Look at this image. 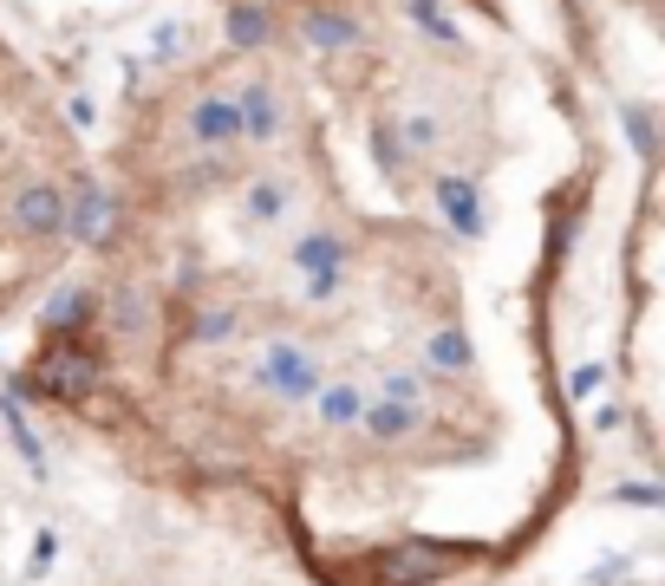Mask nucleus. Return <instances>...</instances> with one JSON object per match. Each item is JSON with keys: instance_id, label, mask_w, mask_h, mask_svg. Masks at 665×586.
Returning a JSON list of instances; mask_svg holds the SVG:
<instances>
[{"instance_id": "14", "label": "nucleus", "mask_w": 665, "mask_h": 586, "mask_svg": "<svg viewBox=\"0 0 665 586\" xmlns=\"http://www.w3.org/2000/svg\"><path fill=\"white\" fill-rule=\"evenodd\" d=\"M0 417H7V437H13V449H20V463H27L33 476H47V449H40V437H33V424L20 417V397H0Z\"/></svg>"}, {"instance_id": "6", "label": "nucleus", "mask_w": 665, "mask_h": 586, "mask_svg": "<svg viewBox=\"0 0 665 586\" xmlns=\"http://www.w3.org/2000/svg\"><path fill=\"white\" fill-rule=\"evenodd\" d=\"M183 131H190V144H203V150H222V144H235L242 138V124H235V98H197L190 104V118H183Z\"/></svg>"}, {"instance_id": "28", "label": "nucleus", "mask_w": 665, "mask_h": 586, "mask_svg": "<svg viewBox=\"0 0 665 586\" xmlns=\"http://www.w3.org/2000/svg\"><path fill=\"white\" fill-rule=\"evenodd\" d=\"M601 385H607V372H601V365H581V372L567 378V391H574V397H594Z\"/></svg>"}, {"instance_id": "9", "label": "nucleus", "mask_w": 665, "mask_h": 586, "mask_svg": "<svg viewBox=\"0 0 665 586\" xmlns=\"http://www.w3.org/2000/svg\"><path fill=\"white\" fill-rule=\"evenodd\" d=\"M301 40L320 52H340V47H359L365 40V27H359L353 13H340V7H320V13H308L301 20Z\"/></svg>"}, {"instance_id": "13", "label": "nucleus", "mask_w": 665, "mask_h": 586, "mask_svg": "<svg viewBox=\"0 0 665 586\" xmlns=\"http://www.w3.org/2000/svg\"><path fill=\"white\" fill-rule=\"evenodd\" d=\"M405 7V20L424 33V40H437V47H457V13L444 7V0H399Z\"/></svg>"}, {"instance_id": "12", "label": "nucleus", "mask_w": 665, "mask_h": 586, "mask_svg": "<svg viewBox=\"0 0 665 586\" xmlns=\"http://www.w3.org/2000/svg\"><path fill=\"white\" fill-rule=\"evenodd\" d=\"M359 424H365L379 443H399V437H411V431H417V411H411V404H392V397H379V404H365V411H359Z\"/></svg>"}, {"instance_id": "17", "label": "nucleus", "mask_w": 665, "mask_h": 586, "mask_svg": "<svg viewBox=\"0 0 665 586\" xmlns=\"http://www.w3.org/2000/svg\"><path fill=\"white\" fill-rule=\"evenodd\" d=\"M470 358H476V352H470V340H463L457 326H437V333H431V365H437V372H470Z\"/></svg>"}, {"instance_id": "24", "label": "nucleus", "mask_w": 665, "mask_h": 586, "mask_svg": "<svg viewBox=\"0 0 665 586\" xmlns=\"http://www.w3.org/2000/svg\"><path fill=\"white\" fill-rule=\"evenodd\" d=\"M346 287V267H320V274H308V300H333V293Z\"/></svg>"}, {"instance_id": "16", "label": "nucleus", "mask_w": 665, "mask_h": 586, "mask_svg": "<svg viewBox=\"0 0 665 586\" xmlns=\"http://www.w3.org/2000/svg\"><path fill=\"white\" fill-rule=\"evenodd\" d=\"M144 320H151V300H144V287H118V306H111V333L138 340V333H144Z\"/></svg>"}, {"instance_id": "29", "label": "nucleus", "mask_w": 665, "mask_h": 586, "mask_svg": "<svg viewBox=\"0 0 665 586\" xmlns=\"http://www.w3.org/2000/svg\"><path fill=\"white\" fill-rule=\"evenodd\" d=\"M66 118H72L79 131H92V118H99V111H92V98H72V104H66Z\"/></svg>"}, {"instance_id": "21", "label": "nucleus", "mask_w": 665, "mask_h": 586, "mask_svg": "<svg viewBox=\"0 0 665 586\" xmlns=\"http://www.w3.org/2000/svg\"><path fill=\"white\" fill-rule=\"evenodd\" d=\"M52 560H59V535H52V528H40V535H33V547H27V580H47Z\"/></svg>"}, {"instance_id": "7", "label": "nucleus", "mask_w": 665, "mask_h": 586, "mask_svg": "<svg viewBox=\"0 0 665 586\" xmlns=\"http://www.w3.org/2000/svg\"><path fill=\"white\" fill-rule=\"evenodd\" d=\"M437 190V209H444V222L457 229V235H483V190H476V176H437L431 183Z\"/></svg>"}, {"instance_id": "4", "label": "nucleus", "mask_w": 665, "mask_h": 586, "mask_svg": "<svg viewBox=\"0 0 665 586\" xmlns=\"http://www.w3.org/2000/svg\"><path fill=\"white\" fill-rule=\"evenodd\" d=\"M235 124H242L249 144H274V138H281V98H274L268 79H249V85L235 92Z\"/></svg>"}, {"instance_id": "8", "label": "nucleus", "mask_w": 665, "mask_h": 586, "mask_svg": "<svg viewBox=\"0 0 665 586\" xmlns=\"http://www.w3.org/2000/svg\"><path fill=\"white\" fill-rule=\"evenodd\" d=\"M444 567H451V554H431L424 540H405V547H385V554H379V574H385V580H405V586L437 580Z\"/></svg>"}, {"instance_id": "23", "label": "nucleus", "mask_w": 665, "mask_h": 586, "mask_svg": "<svg viewBox=\"0 0 665 586\" xmlns=\"http://www.w3.org/2000/svg\"><path fill=\"white\" fill-rule=\"evenodd\" d=\"M626 138H633V150H639V156H653V111H646V104H633V111H626Z\"/></svg>"}, {"instance_id": "1", "label": "nucleus", "mask_w": 665, "mask_h": 586, "mask_svg": "<svg viewBox=\"0 0 665 586\" xmlns=\"http://www.w3.org/2000/svg\"><path fill=\"white\" fill-rule=\"evenodd\" d=\"M261 385L274 391V397H288V404H308L326 378H320V365H313L301 345H268V358H261Z\"/></svg>"}, {"instance_id": "19", "label": "nucleus", "mask_w": 665, "mask_h": 586, "mask_svg": "<svg viewBox=\"0 0 665 586\" xmlns=\"http://www.w3.org/2000/svg\"><path fill=\"white\" fill-rule=\"evenodd\" d=\"M229 333H235V306H203L190 320V340H203V345H222Z\"/></svg>"}, {"instance_id": "5", "label": "nucleus", "mask_w": 665, "mask_h": 586, "mask_svg": "<svg viewBox=\"0 0 665 586\" xmlns=\"http://www.w3.org/2000/svg\"><path fill=\"white\" fill-rule=\"evenodd\" d=\"M59 222H66V195H59V183H27V190L13 195V229L20 235H59Z\"/></svg>"}, {"instance_id": "22", "label": "nucleus", "mask_w": 665, "mask_h": 586, "mask_svg": "<svg viewBox=\"0 0 665 586\" xmlns=\"http://www.w3.org/2000/svg\"><path fill=\"white\" fill-rule=\"evenodd\" d=\"M379 391H385L392 404H411V411H417V397H424V378H417V372H385V378H379Z\"/></svg>"}, {"instance_id": "18", "label": "nucleus", "mask_w": 665, "mask_h": 586, "mask_svg": "<svg viewBox=\"0 0 665 586\" xmlns=\"http://www.w3.org/2000/svg\"><path fill=\"white\" fill-rule=\"evenodd\" d=\"M222 33H229V47H261V40H268V13H261V7H235Z\"/></svg>"}, {"instance_id": "3", "label": "nucleus", "mask_w": 665, "mask_h": 586, "mask_svg": "<svg viewBox=\"0 0 665 586\" xmlns=\"http://www.w3.org/2000/svg\"><path fill=\"white\" fill-rule=\"evenodd\" d=\"M59 235H72V242H104V235H111V190L85 176V183L72 190V202H66Z\"/></svg>"}, {"instance_id": "11", "label": "nucleus", "mask_w": 665, "mask_h": 586, "mask_svg": "<svg viewBox=\"0 0 665 586\" xmlns=\"http://www.w3.org/2000/svg\"><path fill=\"white\" fill-rule=\"evenodd\" d=\"M313 404H320V424H326V431H353L359 411H365V391L359 385H320Z\"/></svg>"}, {"instance_id": "27", "label": "nucleus", "mask_w": 665, "mask_h": 586, "mask_svg": "<svg viewBox=\"0 0 665 586\" xmlns=\"http://www.w3.org/2000/svg\"><path fill=\"white\" fill-rule=\"evenodd\" d=\"M372 150H379L385 170H399V131H392V124H372Z\"/></svg>"}, {"instance_id": "20", "label": "nucleus", "mask_w": 665, "mask_h": 586, "mask_svg": "<svg viewBox=\"0 0 665 586\" xmlns=\"http://www.w3.org/2000/svg\"><path fill=\"white\" fill-rule=\"evenodd\" d=\"M281 209H288V190H281L274 176H261L255 190H249V222H274Z\"/></svg>"}, {"instance_id": "25", "label": "nucleus", "mask_w": 665, "mask_h": 586, "mask_svg": "<svg viewBox=\"0 0 665 586\" xmlns=\"http://www.w3.org/2000/svg\"><path fill=\"white\" fill-rule=\"evenodd\" d=\"M614 502H626V508H659L665 495H659L653 483H619V488H614Z\"/></svg>"}, {"instance_id": "10", "label": "nucleus", "mask_w": 665, "mask_h": 586, "mask_svg": "<svg viewBox=\"0 0 665 586\" xmlns=\"http://www.w3.org/2000/svg\"><path fill=\"white\" fill-rule=\"evenodd\" d=\"M92 320H99V293H92V287H66L47 306V320H40V326H47L52 340H72V333H79V326H92Z\"/></svg>"}, {"instance_id": "15", "label": "nucleus", "mask_w": 665, "mask_h": 586, "mask_svg": "<svg viewBox=\"0 0 665 586\" xmlns=\"http://www.w3.org/2000/svg\"><path fill=\"white\" fill-rule=\"evenodd\" d=\"M294 267H308V274L346 267V242H340V235H301V242H294Z\"/></svg>"}, {"instance_id": "26", "label": "nucleus", "mask_w": 665, "mask_h": 586, "mask_svg": "<svg viewBox=\"0 0 665 586\" xmlns=\"http://www.w3.org/2000/svg\"><path fill=\"white\" fill-rule=\"evenodd\" d=\"M399 131H405V150H431V144H437V118H405Z\"/></svg>"}, {"instance_id": "2", "label": "nucleus", "mask_w": 665, "mask_h": 586, "mask_svg": "<svg viewBox=\"0 0 665 586\" xmlns=\"http://www.w3.org/2000/svg\"><path fill=\"white\" fill-rule=\"evenodd\" d=\"M99 385V358H85V352H47L33 372H27V385L20 397H40V391H59V397H79V391Z\"/></svg>"}]
</instances>
